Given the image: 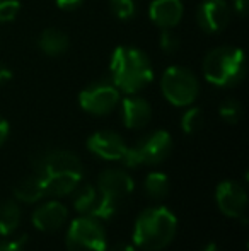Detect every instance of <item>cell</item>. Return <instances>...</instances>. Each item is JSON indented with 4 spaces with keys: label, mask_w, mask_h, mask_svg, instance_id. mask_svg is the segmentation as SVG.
Segmentation results:
<instances>
[{
    "label": "cell",
    "mask_w": 249,
    "mask_h": 251,
    "mask_svg": "<svg viewBox=\"0 0 249 251\" xmlns=\"http://www.w3.org/2000/svg\"><path fill=\"white\" fill-rule=\"evenodd\" d=\"M33 168L41 178L46 197L70 195L82 183L84 166L80 159L70 151H40L33 157Z\"/></svg>",
    "instance_id": "cell-1"
},
{
    "label": "cell",
    "mask_w": 249,
    "mask_h": 251,
    "mask_svg": "<svg viewBox=\"0 0 249 251\" xmlns=\"http://www.w3.org/2000/svg\"><path fill=\"white\" fill-rule=\"evenodd\" d=\"M111 82L120 93L136 94L154 79V69L145 51L135 47H118L110 62Z\"/></svg>",
    "instance_id": "cell-2"
},
{
    "label": "cell",
    "mask_w": 249,
    "mask_h": 251,
    "mask_svg": "<svg viewBox=\"0 0 249 251\" xmlns=\"http://www.w3.org/2000/svg\"><path fill=\"white\" fill-rule=\"evenodd\" d=\"M178 231V221L167 207H149L135 219L133 245L145 251H160L171 245Z\"/></svg>",
    "instance_id": "cell-3"
},
{
    "label": "cell",
    "mask_w": 249,
    "mask_h": 251,
    "mask_svg": "<svg viewBox=\"0 0 249 251\" xmlns=\"http://www.w3.org/2000/svg\"><path fill=\"white\" fill-rule=\"evenodd\" d=\"M203 77L215 87H234L246 75V60L241 48L217 47L203 58Z\"/></svg>",
    "instance_id": "cell-4"
},
{
    "label": "cell",
    "mask_w": 249,
    "mask_h": 251,
    "mask_svg": "<svg viewBox=\"0 0 249 251\" xmlns=\"http://www.w3.org/2000/svg\"><path fill=\"white\" fill-rule=\"evenodd\" d=\"M160 91H162V96L173 106L186 108L198 98L200 84L195 74L186 67L171 65L162 74Z\"/></svg>",
    "instance_id": "cell-5"
},
{
    "label": "cell",
    "mask_w": 249,
    "mask_h": 251,
    "mask_svg": "<svg viewBox=\"0 0 249 251\" xmlns=\"http://www.w3.org/2000/svg\"><path fill=\"white\" fill-rule=\"evenodd\" d=\"M65 245L68 251H106L108 238L101 221L91 215H80L70 222Z\"/></svg>",
    "instance_id": "cell-6"
},
{
    "label": "cell",
    "mask_w": 249,
    "mask_h": 251,
    "mask_svg": "<svg viewBox=\"0 0 249 251\" xmlns=\"http://www.w3.org/2000/svg\"><path fill=\"white\" fill-rule=\"evenodd\" d=\"M120 100V91L111 80H97L80 91L79 106L89 115L103 116L113 111Z\"/></svg>",
    "instance_id": "cell-7"
},
{
    "label": "cell",
    "mask_w": 249,
    "mask_h": 251,
    "mask_svg": "<svg viewBox=\"0 0 249 251\" xmlns=\"http://www.w3.org/2000/svg\"><path fill=\"white\" fill-rule=\"evenodd\" d=\"M215 201L224 215L232 219H241L248 207V193L241 183L227 179L217 185Z\"/></svg>",
    "instance_id": "cell-8"
},
{
    "label": "cell",
    "mask_w": 249,
    "mask_h": 251,
    "mask_svg": "<svg viewBox=\"0 0 249 251\" xmlns=\"http://www.w3.org/2000/svg\"><path fill=\"white\" fill-rule=\"evenodd\" d=\"M230 21V7L227 0H203L196 9V23L208 34L220 33Z\"/></svg>",
    "instance_id": "cell-9"
},
{
    "label": "cell",
    "mask_w": 249,
    "mask_h": 251,
    "mask_svg": "<svg viewBox=\"0 0 249 251\" xmlns=\"http://www.w3.org/2000/svg\"><path fill=\"white\" fill-rule=\"evenodd\" d=\"M135 149L138 151L142 162L147 166H154L167 159L173 149V137L166 130H156L149 135L142 137L135 144Z\"/></svg>",
    "instance_id": "cell-10"
},
{
    "label": "cell",
    "mask_w": 249,
    "mask_h": 251,
    "mask_svg": "<svg viewBox=\"0 0 249 251\" xmlns=\"http://www.w3.org/2000/svg\"><path fill=\"white\" fill-rule=\"evenodd\" d=\"M97 192L104 197H110V199L121 201L126 197L132 195V192L135 190V181L133 178L128 175L123 169H118V168H110V169H104L103 173L99 175L97 178Z\"/></svg>",
    "instance_id": "cell-11"
},
{
    "label": "cell",
    "mask_w": 249,
    "mask_h": 251,
    "mask_svg": "<svg viewBox=\"0 0 249 251\" xmlns=\"http://www.w3.org/2000/svg\"><path fill=\"white\" fill-rule=\"evenodd\" d=\"M87 149L91 154L104 161H120L126 151V144L118 133L101 130L87 139Z\"/></svg>",
    "instance_id": "cell-12"
},
{
    "label": "cell",
    "mask_w": 249,
    "mask_h": 251,
    "mask_svg": "<svg viewBox=\"0 0 249 251\" xmlns=\"http://www.w3.org/2000/svg\"><path fill=\"white\" fill-rule=\"evenodd\" d=\"M121 104V120L123 125L130 130H140L149 125L152 120V106L149 101L136 94H126V98L120 100Z\"/></svg>",
    "instance_id": "cell-13"
},
{
    "label": "cell",
    "mask_w": 249,
    "mask_h": 251,
    "mask_svg": "<svg viewBox=\"0 0 249 251\" xmlns=\"http://www.w3.org/2000/svg\"><path fill=\"white\" fill-rule=\"evenodd\" d=\"M68 219V210L62 201L51 200L40 205L33 212V226L41 232H55L63 227Z\"/></svg>",
    "instance_id": "cell-14"
},
{
    "label": "cell",
    "mask_w": 249,
    "mask_h": 251,
    "mask_svg": "<svg viewBox=\"0 0 249 251\" xmlns=\"http://www.w3.org/2000/svg\"><path fill=\"white\" fill-rule=\"evenodd\" d=\"M184 7L181 0H152L149 5V17L160 29H173L181 23Z\"/></svg>",
    "instance_id": "cell-15"
},
{
    "label": "cell",
    "mask_w": 249,
    "mask_h": 251,
    "mask_svg": "<svg viewBox=\"0 0 249 251\" xmlns=\"http://www.w3.org/2000/svg\"><path fill=\"white\" fill-rule=\"evenodd\" d=\"M68 36L57 27L45 29L38 38V47L48 56H60L68 50Z\"/></svg>",
    "instance_id": "cell-16"
},
{
    "label": "cell",
    "mask_w": 249,
    "mask_h": 251,
    "mask_svg": "<svg viewBox=\"0 0 249 251\" xmlns=\"http://www.w3.org/2000/svg\"><path fill=\"white\" fill-rule=\"evenodd\" d=\"M14 199L23 203H34V201L41 200L45 195V188L41 178L34 173V175L27 176V178L21 179L16 186H14Z\"/></svg>",
    "instance_id": "cell-17"
},
{
    "label": "cell",
    "mask_w": 249,
    "mask_h": 251,
    "mask_svg": "<svg viewBox=\"0 0 249 251\" xmlns=\"http://www.w3.org/2000/svg\"><path fill=\"white\" fill-rule=\"evenodd\" d=\"M21 224V208L16 200H5L0 203V236L9 238Z\"/></svg>",
    "instance_id": "cell-18"
},
{
    "label": "cell",
    "mask_w": 249,
    "mask_h": 251,
    "mask_svg": "<svg viewBox=\"0 0 249 251\" xmlns=\"http://www.w3.org/2000/svg\"><path fill=\"white\" fill-rule=\"evenodd\" d=\"M143 190L154 200H162L169 193V178L160 171L149 173L143 181Z\"/></svg>",
    "instance_id": "cell-19"
},
{
    "label": "cell",
    "mask_w": 249,
    "mask_h": 251,
    "mask_svg": "<svg viewBox=\"0 0 249 251\" xmlns=\"http://www.w3.org/2000/svg\"><path fill=\"white\" fill-rule=\"evenodd\" d=\"M120 207H121V201H116V200L110 199V197H104V195H101V193H97L96 203L92 205V208H91L87 215L97 219V221H108V219L114 217V215L118 214Z\"/></svg>",
    "instance_id": "cell-20"
},
{
    "label": "cell",
    "mask_w": 249,
    "mask_h": 251,
    "mask_svg": "<svg viewBox=\"0 0 249 251\" xmlns=\"http://www.w3.org/2000/svg\"><path fill=\"white\" fill-rule=\"evenodd\" d=\"M97 188L92 185H84L79 190H75V197H73V208L75 212L82 215H87L92 205L97 200Z\"/></svg>",
    "instance_id": "cell-21"
},
{
    "label": "cell",
    "mask_w": 249,
    "mask_h": 251,
    "mask_svg": "<svg viewBox=\"0 0 249 251\" xmlns=\"http://www.w3.org/2000/svg\"><path fill=\"white\" fill-rule=\"evenodd\" d=\"M180 125L186 135H193V133H196L203 126L202 109L200 108H188L186 111L183 113V116H181Z\"/></svg>",
    "instance_id": "cell-22"
},
{
    "label": "cell",
    "mask_w": 249,
    "mask_h": 251,
    "mask_svg": "<svg viewBox=\"0 0 249 251\" xmlns=\"http://www.w3.org/2000/svg\"><path fill=\"white\" fill-rule=\"evenodd\" d=\"M219 115L226 123L234 125V123L239 122L241 116H243V106H241V102L237 100H232V98H230V100H226L222 104H220Z\"/></svg>",
    "instance_id": "cell-23"
},
{
    "label": "cell",
    "mask_w": 249,
    "mask_h": 251,
    "mask_svg": "<svg viewBox=\"0 0 249 251\" xmlns=\"http://www.w3.org/2000/svg\"><path fill=\"white\" fill-rule=\"evenodd\" d=\"M110 9L118 19L128 21L135 16L136 3L135 0H110Z\"/></svg>",
    "instance_id": "cell-24"
},
{
    "label": "cell",
    "mask_w": 249,
    "mask_h": 251,
    "mask_svg": "<svg viewBox=\"0 0 249 251\" xmlns=\"http://www.w3.org/2000/svg\"><path fill=\"white\" fill-rule=\"evenodd\" d=\"M159 47L167 55L176 53L180 50V38H178V34L173 29H162L159 36Z\"/></svg>",
    "instance_id": "cell-25"
},
{
    "label": "cell",
    "mask_w": 249,
    "mask_h": 251,
    "mask_svg": "<svg viewBox=\"0 0 249 251\" xmlns=\"http://www.w3.org/2000/svg\"><path fill=\"white\" fill-rule=\"evenodd\" d=\"M21 9L19 0H0V23H10L16 19Z\"/></svg>",
    "instance_id": "cell-26"
},
{
    "label": "cell",
    "mask_w": 249,
    "mask_h": 251,
    "mask_svg": "<svg viewBox=\"0 0 249 251\" xmlns=\"http://www.w3.org/2000/svg\"><path fill=\"white\" fill-rule=\"evenodd\" d=\"M24 239L17 241H0V251H24Z\"/></svg>",
    "instance_id": "cell-27"
},
{
    "label": "cell",
    "mask_w": 249,
    "mask_h": 251,
    "mask_svg": "<svg viewBox=\"0 0 249 251\" xmlns=\"http://www.w3.org/2000/svg\"><path fill=\"white\" fill-rule=\"evenodd\" d=\"M9 133H10V125L3 116H0V147L5 144V140L9 139Z\"/></svg>",
    "instance_id": "cell-28"
},
{
    "label": "cell",
    "mask_w": 249,
    "mask_h": 251,
    "mask_svg": "<svg viewBox=\"0 0 249 251\" xmlns=\"http://www.w3.org/2000/svg\"><path fill=\"white\" fill-rule=\"evenodd\" d=\"M55 2L63 10H73L82 3V0H55Z\"/></svg>",
    "instance_id": "cell-29"
},
{
    "label": "cell",
    "mask_w": 249,
    "mask_h": 251,
    "mask_svg": "<svg viewBox=\"0 0 249 251\" xmlns=\"http://www.w3.org/2000/svg\"><path fill=\"white\" fill-rule=\"evenodd\" d=\"M234 10H236L241 17H244L249 10V0H234Z\"/></svg>",
    "instance_id": "cell-30"
},
{
    "label": "cell",
    "mask_w": 249,
    "mask_h": 251,
    "mask_svg": "<svg viewBox=\"0 0 249 251\" xmlns=\"http://www.w3.org/2000/svg\"><path fill=\"white\" fill-rule=\"evenodd\" d=\"M10 79H12V70L0 62V86H2V84H5V82H9Z\"/></svg>",
    "instance_id": "cell-31"
},
{
    "label": "cell",
    "mask_w": 249,
    "mask_h": 251,
    "mask_svg": "<svg viewBox=\"0 0 249 251\" xmlns=\"http://www.w3.org/2000/svg\"><path fill=\"white\" fill-rule=\"evenodd\" d=\"M106 251H136V248L135 245H130V243H116Z\"/></svg>",
    "instance_id": "cell-32"
},
{
    "label": "cell",
    "mask_w": 249,
    "mask_h": 251,
    "mask_svg": "<svg viewBox=\"0 0 249 251\" xmlns=\"http://www.w3.org/2000/svg\"><path fill=\"white\" fill-rule=\"evenodd\" d=\"M200 251H220V248L215 245V243H206V245L203 246V248L200 250Z\"/></svg>",
    "instance_id": "cell-33"
}]
</instances>
